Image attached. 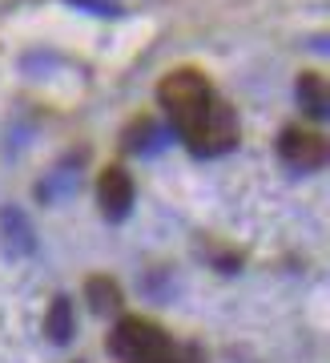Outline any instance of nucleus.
Here are the masks:
<instances>
[{
    "mask_svg": "<svg viewBox=\"0 0 330 363\" xmlns=\"http://www.w3.org/2000/svg\"><path fill=\"white\" fill-rule=\"evenodd\" d=\"M73 303H69V298H57V303H52L49 307V319H45V335L52 339V343H69V339H73Z\"/></svg>",
    "mask_w": 330,
    "mask_h": 363,
    "instance_id": "6",
    "label": "nucleus"
},
{
    "mask_svg": "<svg viewBox=\"0 0 330 363\" xmlns=\"http://www.w3.org/2000/svg\"><path fill=\"white\" fill-rule=\"evenodd\" d=\"M294 97H298V109L306 117H314V121L326 117V81L318 77V73H302L298 85H294Z\"/></svg>",
    "mask_w": 330,
    "mask_h": 363,
    "instance_id": "5",
    "label": "nucleus"
},
{
    "mask_svg": "<svg viewBox=\"0 0 330 363\" xmlns=\"http://www.w3.org/2000/svg\"><path fill=\"white\" fill-rule=\"evenodd\" d=\"M157 101L181 145L198 157H222L241 138L234 105L214 89V81L198 69H173L157 85Z\"/></svg>",
    "mask_w": 330,
    "mask_h": 363,
    "instance_id": "1",
    "label": "nucleus"
},
{
    "mask_svg": "<svg viewBox=\"0 0 330 363\" xmlns=\"http://www.w3.org/2000/svg\"><path fill=\"white\" fill-rule=\"evenodd\" d=\"M109 351L121 363H173V343L149 319H121L109 335Z\"/></svg>",
    "mask_w": 330,
    "mask_h": 363,
    "instance_id": "2",
    "label": "nucleus"
},
{
    "mask_svg": "<svg viewBox=\"0 0 330 363\" xmlns=\"http://www.w3.org/2000/svg\"><path fill=\"white\" fill-rule=\"evenodd\" d=\"M89 303L101 315L105 311H117V307H121V291H117L109 279H101V274H97V279H89Z\"/></svg>",
    "mask_w": 330,
    "mask_h": 363,
    "instance_id": "9",
    "label": "nucleus"
},
{
    "mask_svg": "<svg viewBox=\"0 0 330 363\" xmlns=\"http://www.w3.org/2000/svg\"><path fill=\"white\" fill-rule=\"evenodd\" d=\"M0 226H4V234H8V238H16V250H33V226H28L25 222V214H21V210H4V214H0Z\"/></svg>",
    "mask_w": 330,
    "mask_h": 363,
    "instance_id": "8",
    "label": "nucleus"
},
{
    "mask_svg": "<svg viewBox=\"0 0 330 363\" xmlns=\"http://www.w3.org/2000/svg\"><path fill=\"white\" fill-rule=\"evenodd\" d=\"M69 4H76V9H93V13H101V16H117L113 0H69Z\"/></svg>",
    "mask_w": 330,
    "mask_h": 363,
    "instance_id": "10",
    "label": "nucleus"
},
{
    "mask_svg": "<svg viewBox=\"0 0 330 363\" xmlns=\"http://www.w3.org/2000/svg\"><path fill=\"white\" fill-rule=\"evenodd\" d=\"M133 178H129L121 166H109L97 182V202H101V214L109 222H125L129 210H133Z\"/></svg>",
    "mask_w": 330,
    "mask_h": 363,
    "instance_id": "4",
    "label": "nucleus"
},
{
    "mask_svg": "<svg viewBox=\"0 0 330 363\" xmlns=\"http://www.w3.org/2000/svg\"><path fill=\"white\" fill-rule=\"evenodd\" d=\"M278 157L282 166L294 169V174H314V169L326 166V142L318 133L302 130V125H290L278 138Z\"/></svg>",
    "mask_w": 330,
    "mask_h": 363,
    "instance_id": "3",
    "label": "nucleus"
},
{
    "mask_svg": "<svg viewBox=\"0 0 330 363\" xmlns=\"http://www.w3.org/2000/svg\"><path fill=\"white\" fill-rule=\"evenodd\" d=\"M165 142H169V133H165L161 125H153V121H137L133 133H129V150H133V154H157Z\"/></svg>",
    "mask_w": 330,
    "mask_h": 363,
    "instance_id": "7",
    "label": "nucleus"
}]
</instances>
